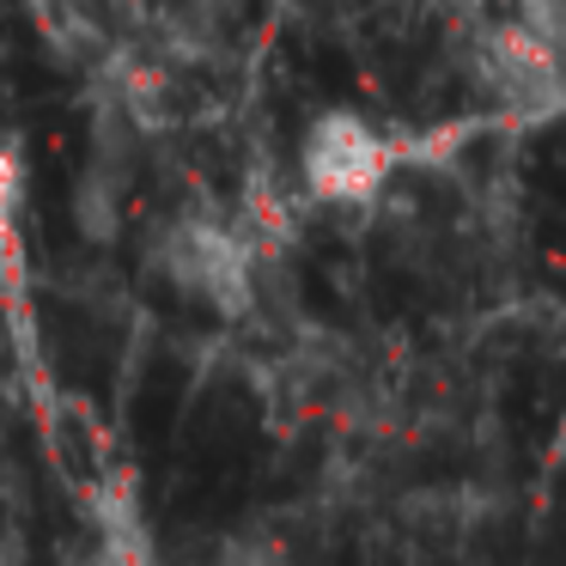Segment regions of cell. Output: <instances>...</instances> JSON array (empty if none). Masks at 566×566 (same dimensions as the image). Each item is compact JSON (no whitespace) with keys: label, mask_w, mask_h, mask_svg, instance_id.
Masks as SVG:
<instances>
[{"label":"cell","mask_w":566,"mask_h":566,"mask_svg":"<svg viewBox=\"0 0 566 566\" xmlns=\"http://www.w3.org/2000/svg\"><path fill=\"white\" fill-rule=\"evenodd\" d=\"M256 262L262 238L250 232L244 213H184L165 226L159 238V269L171 286H184L189 298H201L220 317H238L256 298Z\"/></svg>","instance_id":"6da1fadb"},{"label":"cell","mask_w":566,"mask_h":566,"mask_svg":"<svg viewBox=\"0 0 566 566\" xmlns=\"http://www.w3.org/2000/svg\"><path fill=\"white\" fill-rule=\"evenodd\" d=\"M402 165V147L359 111H323L311 116L298 140V189L323 208H366L384 196V184Z\"/></svg>","instance_id":"7a4b0ae2"},{"label":"cell","mask_w":566,"mask_h":566,"mask_svg":"<svg viewBox=\"0 0 566 566\" xmlns=\"http://www.w3.org/2000/svg\"><path fill=\"white\" fill-rule=\"evenodd\" d=\"M475 86L505 123H548L566 111V50L530 38L512 13L475 38Z\"/></svg>","instance_id":"3957f363"},{"label":"cell","mask_w":566,"mask_h":566,"mask_svg":"<svg viewBox=\"0 0 566 566\" xmlns=\"http://www.w3.org/2000/svg\"><path fill=\"white\" fill-rule=\"evenodd\" d=\"M92 530H98V554H111V560H140V554H153L147 517H140V500H135L128 481L98 488V500H92Z\"/></svg>","instance_id":"277c9868"},{"label":"cell","mask_w":566,"mask_h":566,"mask_svg":"<svg viewBox=\"0 0 566 566\" xmlns=\"http://www.w3.org/2000/svg\"><path fill=\"white\" fill-rule=\"evenodd\" d=\"M512 19L530 31V38L566 50V0H512Z\"/></svg>","instance_id":"5b68a950"},{"label":"cell","mask_w":566,"mask_h":566,"mask_svg":"<svg viewBox=\"0 0 566 566\" xmlns=\"http://www.w3.org/2000/svg\"><path fill=\"white\" fill-rule=\"evenodd\" d=\"M19 201H25L19 159H13V153H0V244H7V238H13V226H19Z\"/></svg>","instance_id":"8992f818"}]
</instances>
